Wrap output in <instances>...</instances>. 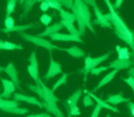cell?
Instances as JSON below:
<instances>
[{"label":"cell","mask_w":134,"mask_h":117,"mask_svg":"<svg viewBox=\"0 0 134 117\" xmlns=\"http://www.w3.org/2000/svg\"><path fill=\"white\" fill-rule=\"evenodd\" d=\"M60 73H62V65H60L58 61L53 60L52 54H49V68H48L44 79H45V81H51L53 76L60 75Z\"/></svg>","instance_id":"cell-9"},{"label":"cell","mask_w":134,"mask_h":117,"mask_svg":"<svg viewBox=\"0 0 134 117\" xmlns=\"http://www.w3.org/2000/svg\"><path fill=\"white\" fill-rule=\"evenodd\" d=\"M108 7V10H109V12L108 14H104L105 15V18L111 22V26L114 27V32H115V35L118 37V38L120 40V41H123L125 44H127V45H131L133 44V41H134V34H133V32L127 27V24L123 22V19L119 16V14H118V11L114 8V5H112V3L109 4V5H107Z\"/></svg>","instance_id":"cell-1"},{"label":"cell","mask_w":134,"mask_h":117,"mask_svg":"<svg viewBox=\"0 0 134 117\" xmlns=\"http://www.w3.org/2000/svg\"><path fill=\"white\" fill-rule=\"evenodd\" d=\"M2 72H4V68H3V67H0V73H2Z\"/></svg>","instance_id":"cell-48"},{"label":"cell","mask_w":134,"mask_h":117,"mask_svg":"<svg viewBox=\"0 0 134 117\" xmlns=\"http://www.w3.org/2000/svg\"><path fill=\"white\" fill-rule=\"evenodd\" d=\"M42 108L47 110V113H49L51 116L55 117H64V114L62 113V110L58 108L56 103H51V102H44L42 101Z\"/></svg>","instance_id":"cell-17"},{"label":"cell","mask_w":134,"mask_h":117,"mask_svg":"<svg viewBox=\"0 0 134 117\" xmlns=\"http://www.w3.org/2000/svg\"><path fill=\"white\" fill-rule=\"evenodd\" d=\"M133 34H134V32H133Z\"/></svg>","instance_id":"cell-52"},{"label":"cell","mask_w":134,"mask_h":117,"mask_svg":"<svg viewBox=\"0 0 134 117\" xmlns=\"http://www.w3.org/2000/svg\"><path fill=\"white\" fill-rule=\"evenodd\" d=\"M67 76H69L67 73H62V76H60V78L58 79V81L55 82V84L51 87V90H52V91H55V90H58V89L60 87V86L66 84V82H67Z\"/></svg>","instance_id":"cell-28"},{"label":"cell","mask_w":134,"mask_h":117,"mask_svg":"<svg viewBox=\"0 0 134 117\" xmlns=\"http://www.w3.org/2000/svg\"><path fill=\"white\" fill-rule=\"evenodd\" d=\"M27 117H44V113H38V114H27Z\"/></svg>","instance_id":"cell-44"},{"label":"cell","mask_w":134,"mask_h":117,"mask_svg":"<svg viewBox=\"0 0 134 117\" xmlns=\"http://www.w3.org/2000/svg\"><path fill=\"white\" fill-rule=\"evenodd\" d=\"M15 49H23L22 45L14 44L11 41H2L0 40V51H15Z\"/></svg>","instance_id":"cell-24"},{"label":"cell","mask_w":134,"mask_h":117,"mask_svg":"<svg viewBox=\"0 0 134 117\" xmlns=\"http://www.w3.org/2000/svg\"><path fill=\"white\" fill-rule=\"evenodd\" d=\"M101 109H103V108L99 105V103H96V106H94V109H93V113H92V116H90V117H99Z\"/></svg>","instance_id":"cell-37"},{"label":"cell","mask_w":134,"mask_h":117,"mask_svg":"<svg viewBox=\"0 0 134 117\" xmlns=\"http://www.w3.org/2000/svg\"><path fill=\"white\" fill-rule=\"evenodd\" d=\"M123 81H125V82H126L127 84H129V86H130V87H131V90L134 91V79H133L131 76H129V78H125V79H123Z\"/></svg>","instance_id":"cell-38"},{"label":"cell","mask_w":134,"mask_h":117,"mask_svg":"<svg viewBox=\"0 0 134 117\" xmlns=\"http://www.w3.org/2000/svg\"><path fill=\"white\" fill-rule=\"evenodd\" d=\"M105 102L111 103V105H118V103H123V102H129L127 98H125L122 94H112V95H108L105 98Z\"/></svg>","instance_id":"cell-23"},{"label":"cell","mask_w":134,"mask_h":117,"mask_svg":"<svg viewBox=\"0 0 134 117\" xmlns=\"http://www.w3.org/2000/svg\"><path fill=\"white\" fill-rule=\"evenodd\" d=\"M41 2H45V3H48V5H49V8H53V10H56V11H59L60 8H62V5H60L59 0H41Z\"/></svg>","instance_id":"cell-30"},{"label":"cell","mask_w":134,"mask_h":117,"mask_svg":"<svg viewBox=\"0 0 134 117\" xmlns=\"http://www.w3.org/2000/svg\"><path fill=\"white\" fill-rule=\"evenodd\" d=\"M27 89L30 91H33V93H36L44 102H51V103H58L59 102V98L55 95V91H52L49 87H47L45 83L42 82L41 79L36 84H32V83L27 84Z\"/></svg>","instance_id":"cell-3"},{"label":"cell","mask_w":134,"mask_h":117,"mask_svg":"<svg viewBox=\"0 0 134 117\" xmlns=\"http://www.w3.org/2000/svg\"><path fill=\"white\" fill-rule=\"evenodd\" d=\"M59 3H60L62 7H66V8L71 10L72 8V4H74V0H59Z\"/></svg>","instance_id":"cell-36"},{"label":"cell","mask_w":134,"mask_h":117,"mask_svg":"<svg viewBox=\"0 0 134 117\" xmlns=\"http://www.w3.org/2000/svg\"><path fill=\"white\" fill-rule=\"evenodd\" d=\"M0 81H2V84H3V93L0 94V97L2 98H10L16 90L15 84L11 82L10 79H0Z\"/></svg>","instance_id":"cell-13"},{"label":"cell","mask_w":134,"mask_h":117,"mask_svg":"<svg viewBox=\"0 0 134 117\" xmlns=\"http://www.w3.org/2000/svg\"><path fill=\"white\" fill-rule=\"evenodd\" d=\"M60 23H62L63 27H66V30H67L70 34H72V35H80V34H78V29L74 26V22L62 19V21H60Z\"/></svg>","instance_id":"cell-25"},{"label":"cell","mask_w":134,"mask_h":117,"mask_svg":"<svg viewBox=\"0 0 134 117\" xmlns=\"http://www.w3.org/2000/svg\"><path fill=\"white\" fill-rule=\"evenodd\" d=\"M0 110L7 112V113H13V114H27L29 113V109L21 108L18 105V101L7 100V98H2V97H0Z\"/></svg>","instance_id":"cell-5"},{"label":"cell","mask_w":134,"mask_h":117,"mask_svg":"<svg viewBox=\"0 0 134 117\" xmlns=\"http://www.w3.org/2000/svg\"><path fill=\"white\" fill-rule=\"evenodd\" d=\"M21 35V38L22 40H25L27 42H32L33 45L36 46H40V48H44L47 49L48 52H52V51H56V49H60L59 46H56L55 44H52L51 41H48L45 40L44 37H38V35H33V34H29V33H19Z\"/></svg>","instance_id":"cell-4"},{"label":"cell","mask_w":134,"mask_h":117,"mask_svg":"<svg viewBox=\"0 0 134 117\" xmlns=\"http://www.w3.org/2000/svg\"><path fill=\"white\" fill-rule=\"evenodd\" d=\"M66 110H67V112H69L71 116H80V114H81L78 105H74V106H71V108H66Z\"/></svg>","instance_id":"cell-34"},{"label":"cell","mask_w":134,"mask_h":117,"mask_svg":"<svg viewBox=\"0 0 134 117\" xmlns=\"http://www.w3.org/2000/svg\"><path fill=\"white\" fill-rule=\"evenodd\" d=\"M59 15H60V18H62V19H64V21L75 22V16H74V14H72V12H70V11H66V10H63V8H60V10H59Z\"/></svg>","instance_id":"cell-27"},{"label":"cell","mask_w":134,"mask_h":117,"mask_svg":"<svg viewBox=\"0 0 134 117\" xmlns=\"http://www.w3.org/2000/svg\"><path fill=\"white\" fill-rule=\"evenodd\" d=\"M44 117H53V116H51L49 113H44Z\"/></svg>","instance_id":"cell-47"},{"label":"cell","mask_w":134,"mask_h":117,"mask_svg":"<svg viewBox=\"0 0 134 117\" xmlns=\"http://www.w3.org/2000/svg\"><path fill=\"white\" fill-rule=\"evenodd\" d=\"M105 117H111V116H109V114H107V116H105Z\"/></svg>","instance_id":"cell-51"},{"label":"cell","mask_w":134,"mask_h":117,"mask_svg":"<svg viewBox=\"0 0 134 117\" xmlns=\"http://www.w3.org/2000/svg\"><path fill=\"white\" fill-rule=\"evenodd\" d=\"M40 24L37 23H29V24H18V26H14L11 29H2L0 32L2 33H5V34H11V33H15V32H26L29 29H38Z\"/></svg>","instance_id":"cell-14"},{"label":"cell","mask_w":134,"mask_h":117,"mask_svg":"<svg viewBox=\"0 0 134 117\" xmlns=\"http://www.w3.org/2000/svg\"><path fill=\"white\" fill-rule=\"evenodd\" d=\"M116 73H118V71H116V70H111V71H109L105 76H103V79L99 82V84H97L96 87H94V91H97L99 89H101L103 86H105V84H108L111 81H114V78L116 76Z\"/></svg>","instance_id":"cell-21"},{"label":"cell","mask_w":134,"mask_h":117,"mask_svg":"<svg viewBox=\"0 0 134 117\" xmlns=\"http://www.w3.org/2000/svg\"><path fill=\"white\" fill-rule=\"evenodd\" d=\"M116 52H118V59H131L130 51L125 46H116Z\"/></svg>","instance_id":"cell-26"},{"label":"cell","mask_w":134,"mask_h":117,"mask_svg":"<svg viewBox=\"0 0 134 117\" xmlns=\"http://www.w3.org/2000/svg\"><path fill=\"white\" fill-rule=\"evenodd\" d=\"M23 2H25V0H19V3H21V4H22V3H23Z\"/></svg>","instance_id":"cell-50"},{"label":"cell","mask_w":134,"mask_h":117,"mask_svg":"<svg viewBox=\"0 0 134 117\" xmlns=\"http://www.w3.org/2000/svg\"><path fill=\"white\" fill-rule=\"evenodd\" d=\"M109 56H111V52H107L105 54H103V56H99V57H90V56H86L85 57V65L83 68L80 70L81 73H83V76L86 78L88 73L90 72V70L94 68V67H99L103 61H105L107 59H109Z\"/></svg>","instance_id":"cell-6"},{"label":"cell","mask_w":134,"mask_h":117,"mask_svg":"<svg viewBox=\"0 0 134 117\" xmlns=\"http://www.w3.org/2000/svg\"><path fill=\"white\" fill-rule=\"evenodd\" d=\"M133 65H134V59H115L109 63L108 68L120 71V70H129Z\"/></svg>","instance_id":"cell-8"},{"label":"cell","mask_w":134,"mask_h":117,"mask_svg":"<svg viewBox=\"0 0 134 117\" xmlns=\"http://www.w3.org/2000/svg\"><path fill=\"white\" fill-rule=\"evenodd\" d=\"M122 3H123V0H115V3L112 4V5H114V8H115V10L118 11V10L120 8V5H122Z\"/></svg>","instance_id":"cell-41"},{"label":"cell","mask_w":134,"mask_h":117,"mask_svg":"<svg viewBox=\"0 0 134 117\" xmlns=\"http://www.w3.org/2000/svg\"><path fill=\"white\" fill-rule=\"evenodd\" d=\"M18 0H8L7 2V8H5V16H11V14L15 11Z\"/></svg>","instance_id":"cell-29"},{"label":"cell","mask_w":134,"mask_h":117,"mask_svg":"<svg viewBox=\"0 0 134 117\" xmlns=\"http://www.w3.org/2000/svg\"><path fill=\"white\" fill-rule=\"evenodd\" d=\"M82 102H83V106H92L93 105V98L92 97H90L89 94H86V93H85V97L82 98Z\"/></svg>","instance_id":"cell-33"},{"label":"cell","mask_w":134,"mask_h":117,"mask_svg":"<svg viewBox=\"0 0 134 117\" xmlns=\"http://www.w3.org/2000/svg\"><path fill=\"white\" fill-rule=\"evenodd\" d=\"M52 41H71V42H78L83 44V41L80 35H72L70 33H53L49 35Z\"/></svg>","instance_id":"cell-10"},{"label":"cell","mask_w":134,"mask_h":117,"mask_svg":"<svg viewBox=\"0 0 134 117\" xmlns=\"http://www.w3.org/2000/svg\"><path fill=\"white\" fill-rule=\"evenodd\" d=\"M71 11L75 16L80 37H82L85 34V30L86 29L90 30V33H96L94 27H93V23H92V15H90L89 5H86L82 0H74V4H72Z\"/></svg>","instance_id":"cell-2"},{"label":"cell","mask_w":134,"mask_h":117,"mask_svg":"<svg viewBox=\"0 0 134 117\" xmlns=\"http://www.w3.org/2000/svg\"><path fill=\"white\" fill-rule=\"evenodd\" d=\"M38 2H41V0H25V2L21 4L22 5V10H23V12L21 14V19H25V18L29 15V12L32 11L33 5L36 3H38Z\"/></svg>","instance_id":"cell-22"},{"label":"cell","mask_w":134,"mask_h":117,"mask_svg":"<svg viewBox=\"0 0 134 117\" xmlns=\"http://www.w3.org/2000/svg\"><path fill=\"white\" fill-rule=\"evenodd\" d=\"M67 117H72V116H71V114H70L69 112H67Z\"/></svg>","instance_id":"cell-49"},{"label":"cell","mask_w":134,"mask_h":117,"mask_svg":"<svg viewBox=\"0 0 134 117\" xmlns=\"http://www.w3.org/2000/svg\"><path fill=\"white\" fill-rule=\"evenodd\" d=\"M104 2H105V4H107V5L111 4V0H104Z\"/></svg>","instance_id":"cell-46"},{"label":"cell","mask_w":134,"mask_h":117,"mask_svg":"<svg viewBox=\"0 0 134 117\" xmlns=\"http://www.w3.org/2000/svg\"><path fill=\"white\" fill-rule=\"evenodd\" d=\"M81 98H82V90L78 89L77 91H74V93H72L64 101V106L66 108H71V106H74V105H78V101H80Z\"/></svg>","instance_id":"cell-18"},{"label":"cell","mask_w":134,"mask_h":117,"mask_svg":"<svg viewBox=\"0 0 134 117\" xmlns=\"http://www.w3.org/2000/svg\"><path fill=\"white\" fill-rule=\"evenodd\" d=\"M27 72H29L30 78H33V81H34L36 83L40 81V78H38V61H37V53H36L34 51L30 53V56H29Z\"/></svg>","instance_id":"cell-7"},{"label":"cell","mask_w":134,"mask_h":117,"mask_svg":"<svg viewBox=\"0 0 134 117\" xmlns=\"http://www.w3.org/2000/svg\"><path fill=\"white\" fill-rule=\"evenodd\" d=\"M62 29H63L62 23L58 22V23H53V24L47 26V29L44 30V32H42V33H38L37 35H38V37H48V35H51V34H53V33H59Z\"/></svg>","instance_id":"cell-20"},{"label":"cell","mask_w":134,"mask_h":117,"mask_svg":"<svg viewBox=\"0 0 134 117\" xmlns=\"http://www.w3.org/2000/svg\"><path fill=\"white\" fill-rule=\"evenodd\" d=\"M127 72H129V76H131V78L134 79V65H133V67H130V68L127 70Z\"/></svg>","instance_id":"cell-43"},{"label":"cell","mask_w":134,"mask_h":117,"mask_svg":"<svg viewBox=\"0 0 134 117\" xmlns=\"http://www.w3.org/2000/svg\"><path fill=\"white\" fill-rule=\"evenodd\" d=\"M40 22H41V24H44V26H49L51 22H52V16L44 12V14L40 16Z\"/></svg>","instance_id":"cell-31"},{"label":"cell","mask_w":134,"mask_h":117,"mask_svg":"<svg viewBox=\"0 0 134 117\" xmlns=\"http://www.w3.org/2000/svg\"><path fill=\"white\" fill-rule=\"evenodd\" d=\"M4 72L10 76V81L15 84L16 89H21V82H19V76H18V71L15 68V64L11 61V63L7 64V67L4 68Z\"/></svg>","instance_id":"cell-12"},{"label":"cell","mask_w":134,"mask_h":117,"mask_svg":"<svg viewBox=\"0 0 134 117\" xmlns=\"http://www.w3.org/2000/svg\"><path fill=\"white\" fill-rule=\"evenodd\" d=\"M14 100L15 101H22V102H26V103H30V105H36V106H40L42 108V102H40L37 98H34V97H30V95H25V94H22V93H14Z\"/></svg>","instance_id":"cell-15"},{"label":"cell","mask_w":134,"mask_h":117,"mask_svg":"<svg viewBox=\"0 0 134 117\" xmlns=\"http://www.w3.org/2000/svg\"><path fill=\"white\" fill-rule=\"evenodd\" d=\"M82 2L86 4V5H92V7H96V5H97L96 0H82Z\"/></svg>","instance_id":"cell-42"},{"label":"cell","mask_w":134,"mask_h":117,"mask_svg":"<svg viewBox=\"0 0 134 117\" xmlns=\"http://www.w3.org/2000/svg\"><path fill=\"white\" fill-rule=\"evenodd\" d=\"M14 18L13 16H5V19H4V29H11V27H13L14 26Z\"/></svg>","instance_id":"cell-35"},{"label":"cell","mask_w":134,"mask_h":117,"mask_svg":"<svg viewBox=\"0 0 134 117\" xmlns=\"http://www.w3.org/2000/svg\"><path fill=\"white\" fill-rule=\"evenodd\" d=\"M107 70H109V68H108V65H103V67H94V68H92V70H90V73H93V75H100V73L105 72Z\"/></svg>","instance_id":"cell-32"},{"label":"cell","mask_w":134,"mask_h":117,"mask_svg":"<svg viewBox=\"0 0 134 117\" xmlns=\"http://www.w3.org/2000/svg\"><path fill=\"white\" fill-rule=\"evenodd\" d=\"M94 8V15H96V19L94 21H92V23L93 24H99V26H101V27H104V29H109V27H112L111 26V22H109L107 18H105V15L101 12V10L99 8V5H96V7H93Z\"/></svg>","instance_id":"cell-11"},{"label":"cell","mask_w":134,"mask_h":117,"mask_svg":"<svg viewBox=\"0 0 134 117\" xmlns=\"http://www.w3.org/2000/svg\"><path fill=\"white\" fill-rule=\"evenodd\" d=\"M127 106H129V110H130V114L131 117H134V102H127Z\"/></svg>","instance_id":"cell-40"},{"label":"cell","mask_w":134,"mask_h":117,"mask_svg":"<svg viewBox=\"0 0 134 117\" xmlns=\"http://www.w3.org/2000/svg\"><path fill=\"white\" fill-rule=\"evenodd\" d=\"M130 48H131V59H134V41H133V44L130 45Z\"/></svg>","instance_id":"cell-45"},{"label":"cell","mask_w":134,"mask_h":117,"mask_svg":"<svg viewBox=\"0 0 134 117\" xmlns=\"http://www.w3.org/2000/svg\"><path fill=\"white\" fill-rule=\"evenodd\" d=\"M59 51H63V52H66V53H69L71 57H75V59H82V57H85V52L82 51L81 48H78L77 45L70 46V48H67V49L60 48Z\"/></svg>","instance_id":"cell-19"},{"label":"cell","mask_w":134,"mask_h":117,"mask_svg":"<svg viewBox=\"0 0 134 117\" xmlns=\"http://www.w3.org/2000/svg\"><path fill=\"white\" fill-rule=\"evenodd\" d=\"M85 93H86V94H89L90 97H92L93 98V100L96 101V103H99V105L103 108V109H108L109 110V112H115V113H119V109L116 108V106H114V105H111V103H108V102H105L104 100H101V98H99V97H96L93 93H90V91H85Z\"/></svg>","instance_id":"cell-16"},{"label":"cell","mask_w":134,"mask_h":117,"mask_svg":"<svg viewBox=\"0 0 134 117\" xmlns=\"http://www.w3.org/2000/svg\"><path fill=\"white\" fill-rule=\"evenodd\" d=\"M40 10H41V11H44V12H47L48 10H49V5H48V3H45V2H40Z\"/></svg>","instance_id":"cell-39"}]
</instances>
